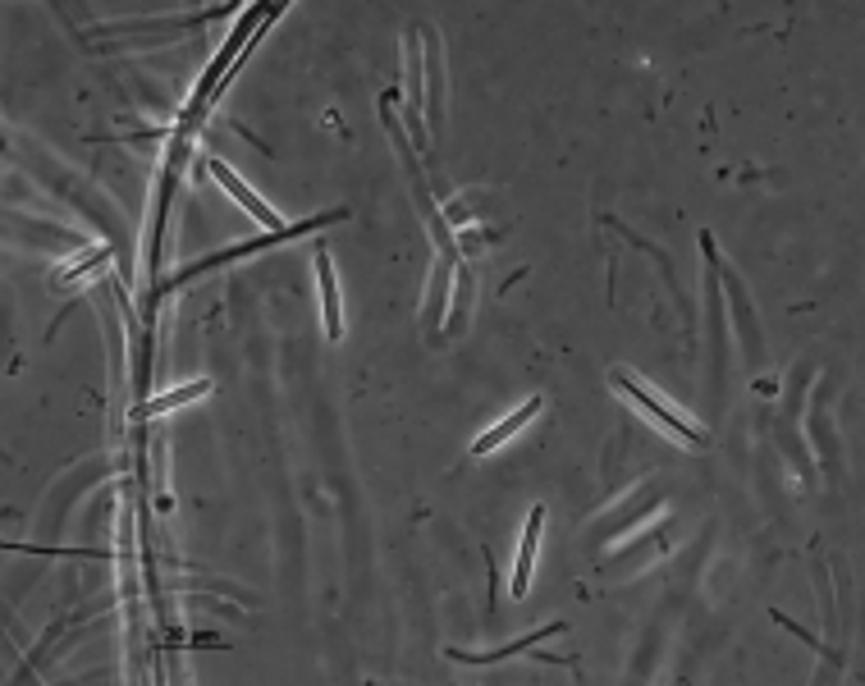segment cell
<instances>
[{"instance_id":"6da1fadb","label":"cell","mask_w":865,"mask_h":686,"mask_svg":"<svg viewBox=\"0 0 865 686\" xmlns=\"http://www.w3.org/2000/svg\"><path fill=\"white\" fill-rule=\"evenodd\" d=\"M211 174H215V183H224V193H230L261 229H266V234H280V239H298V234H308V229H316V224H325V220H308V224H284L266 202H261L257 193H252V188L230 170V165H224V161H211Z\"/></svg>"},{"instance_id":"7a4b0ae2","label":"cell","mask_w":865,"mask_h":686,"mask_svg":"<svg viewBox=\"0 0 865 686\" xmlns=\"http://www.w3.org/2000/svg\"><path fill=\"white\" fill-rule=\"evenodd\" d=\"M610 380H614V390L632 394V399L642 403V407H646V412L655 416V422H660V426L668 431V435H678L683 444H705V440H710V435H705L701 426H692V422H687V416H683L678 407H668V403H664L660 394H651V390H642V385H636V375H627V371H614Z\"/></svg>"},{"instance_id":"3957f363","label":"cell","mask_w":865,"mask_h":686,"mask_svg":"<svg viewBox=\"0 0 865 686\" xmlns=\"http://www.w3.org/2000/svg\"><path fill=\"white\" fill-rule=\"evenodd\" d=\"M541 526H545V508H532V517H526V531H522V545H517V563H513V599H522V595H526V586H532V567H536Z\"/></svg>"},{"instance_id":"277c9868","label":"cell","mask_w":865,"mask_h":686,"mask_svg":"<svg viewBox=\"0 0 865 686\" xmlns=\"http://www.w3.org/2000/svg\"><path fill=\"white\" fill-rule=\"evenodd\" d=\"M257 14H266V6H257V10H252L243 23H239V32L230 37V47H224V51H220V60L207 69V79H202V88H198V101H193V110H202V105L211 101V92H220V73H224V64H234V60H239V47H243L248 37H252V23H257Z\"/></svg>"},{"instance_id":"5b68a950","label":"cell","mask_w":865,"mask_h":686,"mask_svg":"<svg viewBox=\"0 0 865 686\" xmlns=\"http://www.w3.org/2000/svg\"><path fill=\"white\" fill-rule=\"evenodd\" d=\"M316 280H321V302H325V334L340 339L344 334V316H340V284H334L330 252H316Z\"/></svg>"},{"instance_id":"8992f818","label":"cell","mask_w":865,"mask_h":686,"mask_svg":"<svg viewBox=\"0 0 865 686\" xmlns=\"http://www.w3.org/2000/svg\"><path fill=\"white\" fill-rule=\"evenodd\" d=\"M541 403H545V399H526V403H522V407H517V412L509 416V422H500L495 431H485V435H481V440L472 444V453H495V448H500V444H504L509 435H517V431H522L526 422H532V416L541 412Z\"/></svg>"},{"instance_id":"52a82bcc","label":"cell","mask_w":865,"mask_h":686,"mask_svg":"<svg viewBox=\"0 0 865 686\" xmlns=\"http://www.w3.org/2000/svg\"><path fill=\"white\" fill-rule=\"evenodd\" d=\"M207 390H211V380H193V385H183V390H174V394H161V399H152V403H142L138 416H161V412H174V407H183V403H198Z\"/></svg>"}]
</instances>
